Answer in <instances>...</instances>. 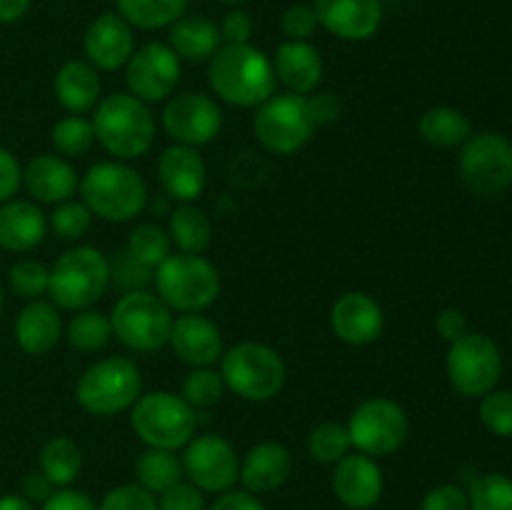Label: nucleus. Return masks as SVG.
Wrapping results in <instances>:
<instances>
[{
  "label": "nucleus",
  "mask_w": 512,
  "mask_h": 510,
  "mask_svg": "<svg viewBox=\"0 0 512 510\" xmlns=\"http://www.w3.org/2000/svg\"><path fill=\"white\" fill-rule=\"evenodd\" d=\"M208 83L223 103L255 108L275 95L273 60L255 45H220L210 58Z\"/></svg>",
  "instance_id": "nucleus-1"
},
{
  "label": "nucleus",
  "mask_w": 512,
  "mask_h": 510,
  "mask_svg": "<svg viewBox=\"0 0 512 510\" xmlns=\"http://www.w3.org/2000/svg\"><path fill=\"white\" fill-rule=\"evenodd\" d=\"M78 188L90 213L105 223H128L148 205V185L143 175L118 160L90 165Z\"/></svg>",
  "instance_id": "nucleus-2"
},
{
  "label": "nucleus",
  "mask_w": 512,
  "mask_h": 510,
  "mask_svg": "<svg viewBox=\"0 0 512 510\" xmlns=\"http://www.w3.org/2000/svg\"><path fill=\"white\" fill-rule=\"evenodd\" d=\"M95 140L118 160L143 158L155 143V118L148 103L130 93H113L95 105Z\"/></svg>",
  "instance_id": "nucleus-3"
},
{
  "label": "nucleus",
  "mask_w": 512,
  "mask_h": 510,
  "mask_svg": "<svg viewBox=\"0 0 512 510\" xmlns=\"http://www.w3.org/2000/svg\"><path fill=\"white\" fill-rule=\"evenodd\" d=\"M225 388L248 403H268L285 388L288 368L275 348L255 340L233 345L220 358Z\"/></svg>",
  "instance_id": "nucleus-4"
},
{
  "label": "nucleus",
  "mask_w": 512,
  "mask_h": 510,
  "mask_svg": "<svg viewBox=\"0 0 512 510\" xmlns=\"http://www.w3.org/2000/svg\"><path fill=\"white\" fill-rule=\"evenodd\" d=\"M143 395V375L130 358L113 355L83 370L75 383L80 408L98 418L125 413Z\"/></svg>",
  "instance_id": "nucleus-5"
},
{
  "label": "nucleus",
  "mask_w": 512,
  "mask_h": 510,
  "mask_svg": "<svg viewBox=\"0 0 512 510\" xmlns=\"http://www.w3.org/2000/svg\"><path fill=\"white\" fill-rule=\"evenodd\" d=\"M155 293L170 310L203 313L218 300L220 273L208 258L193 253H170L155 268Z\"/></svg>",
  "instance_id": "nucleus-6"
},
{
  "label": "nucleus",
  "mask_w": 512,
  "mask_h": 510,
  "mask_svg": "<svg viewBox=\"0 0 512 510\" xmlns=\"http://www.w3.org/2000/svg\"><path fill=\"white\" fill-rule=\"evenodd\" d=\"M110 285V260L93 245H75L65 250L50 268L48 295L63 310L90 308Z\"/></svg>",
  "instance_id": "nucleus-7"
},
{
  "label": "nucleus",
  "mask_w": 512,
  "mask_h": 510,
  "mask_svg": "<svg viewBox=\"0 0 512 510\" xmlns=\"http://www.w3.org/2000/svg\"><path fill=\"white\" fill-rule=\"evenodd\" d=\"M130 425L148 448L178 450L193 440L198 418H195V408L185 403L183 395H175L170 390H153L135 400L130 408Z\"/></svg>",
  "instance_id": "nucleus-8"
},
{
  "label": "nucleus",
  "mask_w": 512,
  "mask_h": 510,
  "mask_svg": "<svg viewBox=\"0 0 512 510\" xmlns=\"http://www.w3.org/2000/svg\"><path fill=\"white\" fill-rule=\"evenodd\" d=\"M173 320V310L160 300L158 293H150V290H133V293L120 295L110 313L115 338L125 348L140 350V353H153L168 345Z\"/></svg>",
  "instance_id": "nucleus-9"
},
{
  "label": "nucleus",
  "mask_w": 512,
  "mask_h": 510,
  "mask_svg": "<svg viewBox=\"0 0 512 510\" xmlns=\"http://www.w3.org/2000/svg\"><path fill=\"white\" fill-rule=\"evenodd\" d=\"M350 443L358 453L385 458L403 448L410 433V418L400 403L390 398H368L348 418Z\"/></svg>",
  "instance_id": "nucleus-10"
},
{
  "label": "nucleus",
  "mask_w": 512,
  "mask_h": 510,
  "mask_svg": "<svg viewBox=\"0 0 512 510\" xmlns=\"http://www.w3.org/2000/svg\"><path fill=\"white\" fill-rule=\"evenodd\" d=\"M460 180L478 198L503 195L512 185V143L500 133L470 135L458 160Z\"/></svg>",
  "instance_id": "nucleus-11"
},
{
  "label": "nucleus",
  "mask_w": 512,
  "mask_h": 510,
  "mask_svg": "<svg viewBox=\"0 0 512 510\" xmlns=\"http://www.w3.org/2000/svg\"><path fill=\"white\" fill-rule=\"evenodd\" d=\"M445 373L460 395L483 398L498 385L500 373H503V355L488 335L468 333L450 343Z\"/></svg>",
  "instance_id": "nucleus-12"
},
{
  "label": "nucleus",
  "mask_w": 512,
  "mask_h": 510,
  "mask_svg": "<svg viewBox=\"0 0 512 510\" xmlns=\"http://www.w3.org/2000/svg\"><path fill=\"white\" fill-rule=\"evenodd\" d=\"M255 135L260 145L275 155H293L303 148L313 135L315 125L310 120L305 95H270L253 118Z\"/></svg>",
  "instance_id": "nucleus-13"
},
{
  "label": "nucleus",
  "mask_w": 512,
  "mask_h": 510,
  "mask_svg": "<svg viewBox=\"0 0 512 510\" xmlns=\"http://www.w3.org/2000/svg\"><path fill=\"white\" fill-rule=\"evenodd\" d=\"M185 475L203 493H228L240 478V458L223 435H193L183 453Z\"/></svg>",
  "instance_id": "nucleus-14"
},
{
  "label": "nucleus",
  "mask_w": 512,
  "mask_h": 510,
  "mask_svg": "<svg viewBox=\"0 0 512 510\" xmlns=\"http://www.w3.org/2000/svg\"><path fill=\"white\" fill-rule=\"evenodd\" d=\"M180 58L165 43H145L125 63V83L130 95L143 103L170 98L180 83Z\"/></svg>",
  "instance_id": "nucleus-15"
},
{
  "label": "nucleus",
  "mask_w": 512,
  "mask_h": 510,
  "mask_svg": "<svg viewBox=\"0 0 512 510\" xmlns=\"http://www.w3.org/2000/svg\"><path fill=\"white\" fill-rule=\"evenodd\" d=\"M163 128L175 143L198 145L213 143L223 130V110L205 93H180L165 103Z\"/></svg>",
  "instance_id": "nucleus-16"
},
{
  "label": "nucleus",
  "mask_w": 512,
  "mask_h": 510,
  "mask_svg": "<svg viewBox=\"0 0 512 510\" xmlns=\"http://www.w3.org/2000/svg\"><path fill=\"white\" fill-rule=\"evenodd\" d=\"M320 28L350 43L370 40L383 25V0H315Z\"/></svg>",
  "instance_id": "nucleus-17"
},
{
  "label": "nucleus",
  "mask_w": 512,
  "mask_h": 510,
  "mask_svg": "<svg viewBox=\"0 0 512 510\" xmlns=\"http://www.w3.org/2000/svg\"><path fill=\"white\" fill-rule=\"evenodd\" d=\"M330 328L335 338L348 345H370L383 335L385 313L368 293H345L330 308Z\"/></svg>",
  "instance_id": "nucleus-18"
},
{
  "label": "nucleus",
  "mask_w": 512,
  "mask_h": 510,
  "mask_svg": "<svg viewBox=\"0 0 512 510\" xmlns=\"http://www.w3.org/2000/svg\"><path fill=\"white\" fill-rule=\"evenodd\" d=\"M383 488V470L370 455L348 453L335 463L333 493L345 508L370 510L383 498Z\"/></svg>",
  "instance_id": "nucleus-19"
},
{
  "label": "nucleus",
  "mask_w": 512,
  "mask_h": 510,
  "mask_svg": "<svg viewBox=\"0 0 512 510\" xmlns=\"http://www.w3.org/2000/svg\"><path fill=\"white\" fill-rule=\"evenodd\" d=\"M88 63L95 70L123 68L135 53L133 25L120 13H103L88 25L83 38Z\"/></svg>",
  "instance_id": "nucleus-20"
},
{
  "label": "nucleus",
  "mask_w": 512,
  "mask_h": 510,
  "mask_svg": "<svg viewBox=\"0 0 512 510\" xmlns=\"http://www.w3.org/2000/svg\"><path fill=\"white\" fill-rule=\"evenodd\" d=\"M168 345L190 368H213L223 358V333L200 313H183L173 320Z\"/></svg>",
  "instance_id": "nucleus-21"
},
{
  "label": "nucleus",
  "mask_w": 512,
  "mask_h": 510,
  "mask_svg": "<svg viewBox=\"0 0 512 510\" xmlns=\"http://www.w3.org/2000/svg\"><path fill=\"white\" fill-rule=\"evenodd\" d=\"M158 180L165 195L180 203H193L208 183V168L200 153L190 145H170L158 160Z\"/></svg>",
  "instance_id": "nucleus-22"
},
{
  "label": "nucleus",
  "mask_w": 512,
  "mask_h": 510,
  "mask_svg": "<svg viewBox=\"0 0 512 510\" xmlns=\"http://www.w3.org/2000/svg\"><path fill=\"white\" fill-rule=\"evenodd\" d=\"M275 78L293 95H310L323 83V55L308 40H285L278 45L273 58Z\"/></svg>",
  "instance_id": "nucleus-23"
},
{
  "label": "nucleus",
  "mask_w": 512,
  "mask_h": 510,
  "mask_svg": "<svg viewBox=\"0 0 512 510\" xmlns=\"http://www.w3.org/2000/svg\"><path fill=\"white\" fill-rule=\"evenodd\" d=\"M290 473H293V455L283 443H275V440H263V443L253 445L240 460V480H243L245 490L253 495L283 488Z\"/></svg>",
  "instance_id": "nucleus-24"
},
{
  "label": "nucleus",
  "mask_w": 512,
  "mask_h": 510,
  "mask_svg": "<svg viewBox=\"0 0 512 510\" xmlns=\"http://www.w3.org/2000/svg\"><path fill=\"white\" fill-rule=\"evenodd\" d=\"M23 185L38 203H65L75 195L80 180L73 165L60 155H35L23 168Z\"/></svg>",
  "instance_id": "nucleus-25"
},
{
  "label": "nucleus",
  "mask_w": 512,
  "mask_h": 510,
  "mask_svg": "<svg viewBox=\"0 0 512 510\" xmlns=\"http://www.w3.org/2000/svg\"><path fill=\"white\" fill-rule=\"evenodd\" d=\"M63 338V318L55 303L28 300L15 318V340L28 355H48Z\"/></svg>",
  "instance_id": "nucleus-26"
},
{
  "label": "nucleus",
  "mask_w": 512,
  "mask_h": 510,
  "mask_svg": "<svg viewBox=\"0 0 512 510\" xmlns=\"http://www.w3.org/2000/svg\"><path fill=\"white\" fill-rule=\"evenodd\" d=\"M48 235V218L33 200H8L0 205V248L28 253Z\"/></svg>",
  "instance_id": "nucleus-27"
},
{
  "label": "nucleus",
  "mask_w": 512,
  "mask_h": 510,
  "mask_svg": "<svg viewBox=\"0 0 512 510\" xmlns=\"http://www.w3.org/2000/svg\"><path fill=\"white\" fill-rule=\"evenodd\" d=\"M53 90L68 113H88L100 103V75L88 60H68L55 73Z\"/></svg>",
  "instance_id": "nucleus-28"
},
{
  "label": "nucleus",
  "mask_w": 512,
  "mask_h": 510,
  "mask_svg": "<svg viewBox=\"0 0 512 510\" xmlns=\"http://www.w3.org/2000/svg\"><path fill=\"white\" fill-rule=\"evenodd\" d=\"M220 43V28L205 15H183L170 25L168 45L180 60L203 63L218 53Z\"/></svg>",
  "instance_id": "nucleus-29"
},
{
  "label": "nucleus",
  "mask_w": 512,
  "mask_h": 510,
  "mask_svg": "<svg viewBox=\"0 0 512 510\" xmlns=\"http://www.w3.org/2000/svg\"><path fill=\"white\" fill-rule=\"evenodd\" d=\"M418 133L425 143L435 145V148H455L473 135V125H470L468 115L460 113L458 108L438 105L420 115Z\"/></svg>",
  "instance_id": "nucleus-30"
},
{
  "label": "nucleus",
  "mask_w": 512,
  "mask_h": 510,
  "mask_svg": "<svg viewBox=\"0 0 512 510\" xmlns=\"http://www.w3.org/2000/svg\"><path fill=\"white\" fill-rule=\"evenodd\" d=\"M168 235L180 253L203 255L213 243V223L193 203H183L170 213Z\"/></svg>",
  "instance_id": "nucleus-31"
},
{
  "label": "nucleus",
  "mask_w": 512,
  "mask_h": 510,
  "mask_svg": "<svg viewBox=\"0 0 512 510\" xmlns=\"http://www.w3.org/2000/svg\"><path fill=\"white\" fill-rule=\"evenodd\" d=\"M135 478L150 493H163L170 485L180 483L185 478L183 458L175 455V450L148 448L135 460Z\"/></svg>",
  "instance_id": "nucleus-32"
},
{
  "label": "nucleus",
  "mask_w": 512,
  "mask_h": 510,
  "mask_svg": "<svg viewBox=\"0 0 512 510\" xmlns=\"http://www.w3.org/2000/svg\"><path fill=\"white\" fill-rule=\"evenodd\" d=\"M83 468V453L78 443L65 435H55L40 450V473L55 485V488H68L75 483Z\"/></svg>",
  "instance_id": "nucleus-33"
},
{
  "label": "nucleus",
  "mask_w": 512,
  "mask_h": 510,
  "mask_svg": "<svg viewBox=\"0 0 512 510\" xmlns=\"http://www.w3.org/2000/svg\"><path fill=\"white\" fill-rule=\"evenodd\" d=\"M65 340L78 353H98L113 340V323L110 315L100 310H78L65 325Z\"/></svg>",
  "instance_id": "nucleus-34"
},
{
  "label": "nucleus",
  "mask_w": 512,
  "mask_h": 510,
  "mask_svg": "<svg viewBox=\"0 0 512 510\" xmlns=\"http://www.w3.org/2000/svg\"><path fill=\"white\" fill-rule=\"evenodd\" d=\"M115 3H118V13L133 28L158 30L183 18L188 0H115Z\"/></svg>",
  "instance_id": "nucleus-35"
},
{
  "label": "nucleus",
  "mask_w": 512,
  "mask_h": 510,
  "mask_svg": "<svg viewBox=\"0 0 512 510\" xmlns=\"http://www.w3.org/2000/svg\"><path fill=\"white\" fill-rule=\"evenodd\" d=\"M470 510H512V478L505 473H483L470 480Z\"/></svg>",
  "instance_id": "nucleus-36"
},
{
  "label": "nucleus",
  "mask_w": 512,
  "mask_h": 510,
  "mask_svg": "<svg viewBox=\"0 0 512 510\" xmlns=\"http://www.w3.org/2000/svg\"><path fill=\"white\" fill-rule=\"evenodd\" d=\"M50 140H53L55 150L60 155H65V158H80L95 143L93 120L83 118V115H65L50 130Z\"/></svg>",
  "instance_id": "nucleus-37"
},
{
  "label": "nucleus",
  "mask_w": 512,
  "mask_h": 510,
  "mask_svg": "<svg viewBox=\"0 0 512 510\" xmlns=\"http://www.w3.org/2000/svg\"><path fill=\"white\" fill-rule=\"evenodd\" d=\"M133 258H138L140 263L150 265V268H158L170 253H173V243H170L168 230H163L160 225L143 223L135 225L128 235V245H125Z\"/></svg>",
  "instance_id": "nucleus-38"
},
{
  "label": "nucleus",
  "mask_w": 512,
  "mask_h": 510,
  "mask_svg": "<svg viewBox=\"0 0 512 510\" xmlns=\"http://www.w3.org/2000/svg\"><path fill=\"white\" fill-rule=\"evenodd\" d=\"M225 380L220 375V370L213 368H193L185 375L183 385H180V395H183L185 403L195 410L213 408L223 400L225 395Z\"/></svg>",
  "instance_id": "nucleus-39"
},
{
  "label": "nucleus",
  "mask_w": 512,
  "mask_h": 510,
  "mask_svg": "<svg viewBox=\"0 0 512 510\" xmlns=\"http://www.w3.org/2000/svg\"><path fill=\"white\" fill-rule=\"evenodd\" d=\"M350 448L353 443H350L348 428L340 423H320L308 435V453L315 463L335 465L350 453Z\"/></svg>",
  "instance_id": "nucleus-40"
},
{
  "label": "nucleus",
  "mask_w": 512,
  "mask_h": 510,
  "mask_svg": "<svg viewBox=\"0 0 512 510\" xmlns=\"http://www.w3.org/2000/svg\"><path fill=\"white\" fill-rule=\"evenodd\" d=\"M90 225H93V213L88 210V205L73 198L55 205V210L50 213V220H48V228L53 230L60 240L85 238Z\"/></svg>",
  "instance_id": "nucleus-41"
},
{
  "label": "nucleus",
  "mask_w": 512,
  "mask_h": 510,
  "mask_svg": "<svg viewBox=\"0 0 512 510\" xmlns=\"http://www.w3.org/2000/svg\"><path fill=\"white\" fill-rule=\"evenodd\" d=\"M8 283L10 290L15 295L25 300H38L40 295L48 293V285H50V270L45 268L40 260H18V263L10 268L8 273Z\"/></svg>",
  "instance_id": "nucleus-42"
},
{
  "label": "nucleus",
  "mask_w": 512,
  "mask_h": 510,
  "mask_svg": "<svg viewBox=\"0 0 512 510\" xmlns=\"http://www.w3.org/2000/svg\"><path fill=\"white\" fill-rule=\"evenodd\" d=\"M480 420L490 433L512 438V390H490L480 403Z\"/></svg>",
  "instance_id": "nucleus-43"
},
{
  "label": "nucleus",
  "mask_w": 512,
  "mask_h": 510,
  "mask_svg": "<svg viewBox=\"0 0 512 510\" xmlns=\"http://www.w3.org/2000/svg\"><path fill=\"white\" fill-rule=\"evenodd\" d=\"M155 278V268L140 263L138 258L123 250L115 260H110V283H115L118 288H123L125 293H133V290H145Z\"/></svg>",
  "instance_id": "nucleus-44"
},
{
  "label": "nucleus",
  "mask_w": 512,
  "mask_h": 510,
  "mask_svg": "<svg viewBox=\"0 0 512 510\" xmlns=\"http://www.w3.org/2000/svg\"><path fill=\"white\" fill-rule=\"evenodd\" d=\"M98 510H158V500L143 485L125 483L108 490L100 500Z\"/></svg>",
  "instance_id": "nucleus-45"
},
{
  "label": "nucleus",
  "mask_w": 512,
  "mask_h": 510,
  "mask_svg": "<svg viewBox=\"0 0 512 510\" xmlns=\"http://www.w3.org/2000/svg\"><path fill=\"white\" fill-rule=\"evenodd\" d=\"M280 28L288 35V40H308L320 28V23L313 5L298 3L285 10L283 18H280Z\"/></svg>",
  "instance_id": "nucleus-46"
},
{
  "label": "nucleus",
  "mask_w": 512,
  "mask_h": 510,
  "mask_svg": "<svg viewBox=\"0 0 512 510\" xmlns=\"http://www.w3.org/2000/svg\"><path fill=\"white\" fill-rule=\"evenodd\" d=\"M158 510H205L203 490L180 480V483L170 485L168 490L160 493Z\"/></svg>",
  "instance_id": "nucleus-47"
},
{
  "label": "nucleus",
  "mask_w": 512,
  "mask_h": 510,
  "mask_svg": "<svg viewBox=\"0 0 512 510\" xmlns=\"http://www.w3.org/2000/svg\"><path fill=\"white\" fill-rule=\"evenodd\" d=\"M420 510H470L468 493L458 485H438L425 495Z\"/></svg>",
  "instance_id": "nucleus-48"
},
{
  "label": "nucleus",
  "mask_w": 512,
  "mask_h": 510,
  "mask_svg": "<svg viewBox=\"0 0 512 510\" xmlns=\"http://www.w3.org/2000/svg\"><path fill=\"white\" fill-rule=\"evenodd\" d=\"M305 105H308V113L313 125H330L343 115V103H340L338 95L333 93H310L305 95Z\"/></svg>",
  "instance_id": "nucleus-49"
},
{
  "label": "nucleus",
  "mask_w": 512,
  "mask_h": 510,
  "mask_svg": "<svg viewBox=\"0 0 512 510\" xmlns=\"http://www.w3.org/2000/svg\"><path fill=\"white\" fill-rule=\"evenodd\" d=\"M220 38L225 45H248L253 38V20L245 10H230L220 23Z\"/></svg>",
  "instance_id": "nucleus-50"
},
{
  "label": "nucleus",
  "mask_w": 512,
  "mask_h": 510,
  "mask_svg": "<svg viewBox=\"0 0 512 510\" xmlns=\"http://www.w3.org/2000/svg\"><path fill=\"white\" fill-rule=\"evenodd\" d=\"M20 185H23V168L18 158L8 148H0V205L13 200Z\"/></svg>",
  "instance_id": "nucleus-51"
},
{
  "label": "nucleus",
  "mask_w": 512,
  "mask_h": 510,
  "mask_svg": "<svg viewBox=\"0 0 512 510\" xmlns=\"http://www.w3.org/2000/svg\"><path fill=\"white\" fill-rule=\"evenodd\" d=\"M40 510H98V508H95L93 500H90L85 493H80V490L63 488V490H55V493L45 500Z\"/></svg>",
  "instance_id": "nucleus-52"
},
{
  "label": "nucleus",
  "mask_w": 512,
  "mask_h": 510,
  "mask_svg": "<svg viewBox=\"0 0 512 510\" xmlns=\"http://www.w3.org/2000/svg\"><path fill=\"white\" fill-rule=\"evenodd\" d=\"M435 328H438L440 338L448 340V343H455V340H460L463 335H468V320H465V315L460 313V310L445 308L443 313L438 315V320H435Z\"/></svg>",
  "instance_id": "nucleus-53"
},
{
  "label": "nucleus",
  "mask_w": 512,
  "mask_h": 510,
  "mask_svg": "<svg viewBox=\"0 0 512 510\" xmlns=\"http://www.w3.org/2000/svg\"><path fill=\"white\" fill-rule=\"evenodd\" d=\"M210 510H265V505L248 490H228V493H220Z\"/></svg>",
  "instance_id": "nucleus-54"
},
{
  "label": "nucleus",
  "mask_w": 512,
  "mask_h": 510,
  "mask_svg": "<svg viewBox=\"0 0 512 510\" xmlns=\"http://www.w3.org/2000/svg\"><path fill=\"white\" fill-rule=\"evenodd\" d=\"M53 493H55V485L50 483L40 470L28 473L23 478V495L30 500V503H45Z\"/></svg>",
  "instance_id": "nucleus-55"
},
{
  "label": "nucleus",
  "mask_w": 512,
  "mask_h": 510,
  "mask_svg": "<svg viewBox=\"0 0 512 510\" xmlns=\"http://www.w3.org/2000/svg\"><path fill=\"white\" fill-rule=\"evenodd\" d=\"M33 0H0V25L18 23L30 10Z\"/></svg>",
  "instance_id": "nucleus-56"
},
{
  "label": "nucleus",
  "mask_w": 512,
  "mask_h": 510,
  "mask_svg": "<svg viewBox=\"0 0 512 510\" xmlns=\"http://www.w3.org/2000/svg\"><path fill=\"white\" fill-rule=\"evenodd\" d=\"M0 510H35L33 503H30L25 495H3L0 498Z\"/></svg>",
  "instance_id": "nucleus-57"
},
{
  "label": "nucleus",
  "mask_w": 512,
  "mask_h": 510,
  "mask_svg": "<svg viewBox=\"0 0 512 510\" xmlns=\"http://www.w3.org/2000/svg\"><path fill=\"white\" fill-rule=\"evenodd\" d=\"M220 3H228V5H235V3H245V0H220Z\"/></svg>",
  "instance_id": "nucleus-58"
},
{
  "label": "nucleus",
  "mask_w": 512,
  "mask_h": 510,
  "mask_svg": "<svg viewBox=\"0 0 512 510\" xmlns=\"http://www.w3.org/2000/svg\"><path fill=\"white\" fill-rule=\"evenodd\" d=\"M0 313H3V285H0Z\"/></svg>",
  "instance_id": "nucleus-59"
}]
</instances>
